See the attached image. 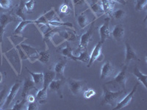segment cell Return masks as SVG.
Wrapping results in <instances>:
<instances>
[{
    "instance_id": "20",
    "label": "cell",
    "mask_w": 147,
    "mask_h": 110,
    "mask_svg": "<svg viewBox=\"0 0 147 110\" xmlns=\"http://www.w3.org/2000/svg\"><path fill=\"white\" fill-rule=\"evenodd\" d=\"M133 74L134 76L137 78V79L138 80L139 83H141L144 86L146 89L147 87L146 85V82H147V75L146 74H144L142 72L140 71L138 68V67H136L135 69L133 70Z\"/></svg>"
},
{
    "instance_id": "14",
    "label": "cell",
    "mask_w": 147,
    "mask_h": 110,
    "mask_svg": "<svg viewBox=\"0 0 147 110\" xmlns=\"http://www.w3.org/2000/svg\"><path fill=\"white\" fill-rule=\"evenodd\" d=\"M36 89L35 84H34L32 78H26L24 81L23 84V90H22V97L23 98H26L27 95L30 93V92L32 90Z\"/></svg>"
},
{
    "instance_id": "5",
    "label": "cell",
    "mask_w": 147,
    "mask_h": 110,
    "mask_svg": "<svg viewBox=\"0 0 147 110\" xmlns=\"http://www.w3.org/2000/svg\"><path fill=\"white\" fill-rule=\"evenodd\" d=\"M139 82L136 83V85L134 86V87L132 88V91L129 93L127 94L125 97H124V99H121L119 103H117V104L115 105V107H114L113 109L115 110H119V109H124V107H127V106L130 103V102L132 101V99H133V96L134 95L136 94V92L137 90L138 87V85H139Z\"/></svg>"
},
{
    "instance_id": "21",
    "label": "cell",
    "mask_w": 147,
    "mask_h": 110,
    "mask_svg": "<svg viewBox=\"0 0 147 110\" xmlns=\"http://www.w3.org/2000/svg\"><path fill=\"white\" fill-rule=\"evenodd\" d=\"M71 60H74V61H80V62H88L89 60H90V54L88 52L87 49L82 51L80 52L79 56H74L73 55V57H71Z\"/></svg>"
},
{
    "instance_id": "30",
    "label": "cell",
    "mask_w": 147,
    "mask_h": 110,
    "mask_svg": "<svg viewBox=\"0 0 147 110\" xmlns=\"http://www.w3.org/2000/svg\"><path fill=\"white\" fill-rule=\"evenodd\" d=\"M49 25L52 26V27H72L74 28V26L72 25L71 23H69V22H62V21H49Z\"/></svg>"
},
{
    "instance_id": "1",
    "label": "cell",
    "mask_w": 147,
    "mask_h": 110,
    "mask_svg": "<svg viewBox=\"0 0 147 110\" xmlns=\"http://www.w3.org/2000/svg\"><path fill=\"white\" fill-rule=\"evenodd\" d=\"M124 90H119L118 91H110L106 87V85L103 86V93L102 95L101 105H110L111 107H115L117 104L118 99L124 93Z\"/></svg>"
},
{
    "instance_id": "8",
    "label": "cell",
    "mask_w": 147,
    "mask_h": 110,
    "mask_svg": "<svg viewBox=\"0 0 147 110\" xmlns=\"http://www.w3.org/2000/svg\"><path fill=\"white\" fill-rule=\"evenodd\" d=\"M115 70L113 64L110 61H107L102 65L101 68V75L100 79H105L111 76H114Z\"/></svg>"
},
{
    "instance_id": "38",
    "label": "cell",
    "mask_w": 147,
    "mask_h": 110,
    "mask_svg": "<svg viewBox=\"0 0 147 110\" xmlns=\"http://www.w3.org/2000/svg\"><path fill=\"white\" fill-rule=\"evenodd\" d=\"M35 0H29V1H27V2H26L25 3H24L25 8L28 13L32 11V10H33L34 7H35Z\"/></svg>"
},
{
    "instance_id": "13",
    "label": "cell",
    "mask_w": 147,
    "mask_h": 110,
    "mask_svg": "<svg viewBox=\"0 0 147 110\" xmlns=\"http://www.w3.org/2000/svg\"><path fill=\"white\" fill-rule=\"evenodd\" d=\"M27 70L28 73L31 75L36 89L39 90V89L42 88L43 85H44V73H33V72L30 71L27 68Z\"/></svg>"
},
{
    "instance_id": "27",
    "label": "cell",
    "mask_w": 147,
    "mask_h": 110,
    "mask_svg": "<svg viewBox=\"0 0 147 110\" xmlns=\"http://www.w3.org/2000/svg\"><path fill=\"white\" fill-rule=\"evenodd\" d=\"M90 9H91L92 11L94 12L96 16L98 13H103V9H102L101 0H97L96 2L91 4V5H90Z\"/></svg>"
},
{
    "instance_id": "46",
    "label": "cell",
    "mask_w": 147,
    "mask_h": 110,
    "mask_svg": "<svg viewBox=\"0 0 147 110\" xmlns=\"http://www.w3.org/2000/svg\"><path fill=\"white\" fill-rule=\"evenodd\" d=\"M2 80H3V76H2V73H0V83L2 82Z\"/></svg>"
},
{
    "instance_id": "19",
    "label": "cell",
    "mask_w": 147,
    "mask_h": 110,
    "mask_svg": "<svg viewBox=\"0 0 147 110\" xmlns=\"http://www.w3.org/2000/svg\"><path fill=\"white\" fill-rule=\"evenodd\" d=\"M56 78V74L54 70H49L44 73V85L43 87L49 88V85L54 79Z\"/></svg>"
},
{
    "instance_id": "39",
    "label": "cell",
    "mask_w": 147,
    "mask_h": 110,
    "mask_svg": "<svg viewBox=\"0 0 147 110\" xmlns=\"http://www.w3.org/2000/svg\"><path fill=\"white\" fill-rule=\"evenodd\" d=\"M59 10H60V13L63 14V15H68V14L70 13V7H69V5L65 3L63 4L60 6Z\"/></svg>"
},
{
    "instance_id": "24",
    "label": "cell",
    "mask_w": 147,
    "mask_h": 110,
    "mask_svg": "<svg viewBox=\"0 0 147 110\" xmlns=\"http://www.w3.org/2000/svg\"><path fill=\"white\" fill-rule=\"evenodd\" d=\"M14 21H16L15 18L12 17L11 15L5 13H0V24L7 27L8 23Z\"/></svg>"
},
{
    "instance_id": "33",
    "label": "cell",
    "mask_w": 147,
    "mask_h": 110,
    "mask_svg": "<svg viewBox=\"0 0 147 110\" xmlns=\"http://www.w3.org/2000/svg\"><path fill=\"white\" fill-rule=\"evenodd\" d=\"M27 99H26V98H23V99H22V101H18L16 102V103H15L13 105V107H12V109L13 110H21V109H24V105L26 104V103H27Z\"/></svg>"
},
{
    "instance_id": "18",
    "label": "cell",
    "mask_w": 147,
    "mask_h": 110,
    "mask_svg": "<svg viewBox=\"0 0 147 110\" xmlns=\"http://www.w3.org/2000/svg\"><path fill=\"white\" fill-rule=\"evenodd\" d=\"M47 87H42L39 89L35 96V101L38 104H44L47 101Z\"/></svg>"
},
{
    "instance_id": "16",
    "label": "cell",
    "mask_w": 147,
    "mask_h": 110,
    "mask_svg": "<svg viewBox=\"0 0 147 110\" xmlns=\"http://www.w3.org/2000/svg\"><path fill=\"white\" fill-rule=\"evenodd\" d=\"M21 47L22 48L23 52L25 53L26 56L27 57H30V59H33V60H37V57H38V52L37 51L36 48L24 44H21Z\"/></svg>"
},
{
    "instance_id": "15",
    "label": "cell",
    "mask_w": 147,
    "mask_h": 110,
    "mask_svg": "<svg viewBox=\"0 0 147 110\" xmlns=\"http://www.w3.org/2000/svg\"><path fill=\"white\" fill-rule=\"evenodd\" d=\"M124 34H125V30H124V27L121 24L115 25L114 28L113 29V31L111 32L113 38L116 41H120L124 38Z\"/></svg>"
},
{
    "instance_id": "43",
    "label": "cell",
    "mask_w": 147,
    "mask_h": 110,
    "mask_svg": "<svg viewBox=\"0 0 147 110\" xmlns=\"http://www.w3.org/2000/svg\"><path fill=\"white\" fill-rule=\"evenodd\" d=\"M84 3H85V0H72V5H73L74 7L79 6V5H82Z\"/></svg>"
},
{
    "instance_id": "12",
    "label": "cell",
    "mask_w": 147,
    "mask_h": 110,
    "mask_svg": "<svg viewBox=\"0 0 147 110\" xmlns=\"http://www.w3.org/2000/svg\"><path fill=\"white\" fill-rule=\"evenodd\" d=\"M126 55H125V65H127L132 60H139L137 56V54L134 51L133 48L130 46L129 43L125 42Z\"/></svg>"
},
{
    "instance_id": "7",
    "label": "cell",
    "mask_w": 147,
    "mask_h": 110,
    "mask_svg": "<svg viewBox=\"0 0 147 110\" xmlns=\"http://www.w3.org/2000/svg\"><path fill=\"white\" fill-rule=\"evenodd\" d=\"M110 18H105V23L102 24V26L99 27V36H100L101 39V43L102 44L105 43L107 39L110 38V35H111V31L110 30Z\"/></svg>"
},
{
    "instance_id": "45",
    "label": "cell",
    "mask_w": 147,
    "mask_h": 110,
    "mask_svg": "<svg viewBox=\"0 0 147 110\" xmlns=\"http://www.w3.org/2000/svg\"><path fill=\"white\" fill-rule=\"evenodd\" d=\"M114 2H118L119 4H121V5H125L127 3V0H111Z\"/></svg>"
},
{
    "instance_id": "34",
    "label": "cell",
    "mask_w": 147,
    "mask_h": 110,
    "mask_svg": "<svg viewBox=\"0 0 147 110\" xmlns=\"http://www.w3.org/2000/svg\"><path fill=\"white\" fill-rule=\"evenodd\" d=\"M126 13L124 10H121V9H119V10H115V11L113 12L112 15L117 20H121L122 18H124V17L125 16Z\"/></svg>"
},
{
    "instance_id": "26",
    "label": "cell",
    "mask_w": 147,
    "mask_h": 110,
    "mask_svg": "<svg viewBox=\"0 0 147 110\" xmlns=\"http://www.w3.org/2000/svg\"><path fill=\"white\" fill-rule=\"evenodd\" d=\"M50 58V54L47 51L45 52H40L38 54V57H37V60H38L43 64H47L49 61Z\"/></svg>"
},
{
    "instance_id": "44",
    "label": "cell",
    "mask_w": 147,
    "mask_h": 110,
    "mask_svg": "<svg viewBox=\"0 0 147 110\" xmlns=\"http://www.w3.org/2000/svg\"><path fill=\"white\" fill-rule=\"evenodd\" d=\"M26 99H27V101L28 103L35 101V97L33 95H32V94H28L27 95V97H26Z\"/></svg>"
},
{
    "instance_id": "9",
    "label": "cell",
    "mask_w": 147,
    "mask_h": 110,
    "mask_svg": "<svg viewBox=\"0 0 147 110\" xmlns=\"http://www.w3.org/2000/svg\"><path fill=\"white\" fill-rule=\"evenodd\" d=\"M21 88V82L19 81H17L13 85V86L10 88V92L8 93L7 95V98H6V101H5V105L6 106V107H8L12 102L13 101L14 99L16 98V95L18 94V91Z\"/></svg>"
},
{
    "instance_id": "22",
    "label": "cell",
    "mask_w": 147,
    "mask_h": 110,
    "mask_svg": "<svg viewBox=\"0 0 147 110\" xmlns=\"http://www.w3.org/2000/svg\"><path fill=\"white\" fill-rule=\"evenodd\" d=\"M30 23H34L33 21L27 20V19L22 20V21L18 23L17 27H16L15 30H14V35H21L22 32H23V30L25 29V27Z\"/></svg>"
},
{
    "instance_id": "11",
    "label": "cell",
    "mask_w": 147,
    "mask_h": 110,
    "mask_svg": "<svg viewBox=\"0 0 147 110\" xmlns=\"http://www.w3.org/2000/svg\"><path fill=\"white\" fill-rule=\"evenodd\" d=\"M66 64V59L59 60L58 62L55 64V68H54V71L55 72V74H56V78L64 80V70H65Z\"/></svg>"
},
{
    "instance_id": "41",
    "label": "cell",
    "mask_w": 147,
    "mask_h": 110,
    "mask_svg": "<svg viewBox=\"0 0 147 110\" xmlns=\"http://www.w3.org/2000/svg\"><path fill=\"white\" fill-rule=\"evenodd\" d=\"M27 110H37L38 109V103L37 101L34 102H30L28 103V105L27 107Z\"/></svg>"
},
{
    "instance_id": "40",
    "label": "cell",
    "mask_w": 147,
    "mask_h": 110,
    "mask_svg": "<svg viewBox=\"0 0 147 110\" xmlns=\"http://www.w3.org/2000/svg\"><path fill=\"white\" fill-rule=\"evenodd\" d=\"M64 38L67 40H74L75 39V35H73L71 32H68V31H65V32H63L62 34H61Z\"/></svg>"
},
{
    "instance_id": "35",
    "label": "cell",
    "mask_w": 147,
    "mask_h": 110,
    "mask_svg": "<svg viewBox=\"0 0 147 110\" xmlns=\"http://www.w3.org/2000/svg\"><path fill=\"white\" fill-rule=\"evenodd\" d=\"M34 23H38V24H41V25H44L46 27H47L48 28H49L50 26L49 25V21H47V19L46 18V17L44 16V15H42L41 16L39 17L37 20L33 21Z\"/></svg>"
},
{
    "instance_id": "10",
    "label": "cell",
    "mask_w": 147,
    "mask_h": 110,
    "mask_svg": "<svg viewBox=\"0 0 147 110\" xmlns=\"http://www.w3.org/2000/svg\"><path fill=\"white\" fill-rule=\"evenodd\" d=\"M63 82L64 81L63 79L55 78L49 85V88L50 89L51 91L55 92L60 99L63 98Z\"/></svg>"
},
{
    "instance_id": "29",
    "label": "cell",
    "mask_w": 147,
    "mask_h": 110,
    "mask_svg": "<svg viewBox=\"0 0 147 110\" xmlns=\"http://www.w3.org/2000/svg\"><path fill=\"white\" fill-rule=\"evenodd\" d=\"M61 53L63 55L64 57H67V58L71 59V57H73V49H72L71 47L69 46V43H67L66 44V47L65 48H62V50H61Z\"/></svg>"
},
{
    "instance_id": "6",
    "label": "cell",
    "mask_w": 147,
    "mask_h": 110,
    "mask_svg": "<svg viewBox=\"0 0 147 110\" xmlns=\"http://www.w3.org/2000/svg\"><path fill=\"white\" fill-rule=\"evenodd\" d=\"M94 30V23H92L91 26L90 27L89 30L87 32L82 34L80 37V44H79V49L80 50H85L87 49L88 45L89 42L91 40L92 35H93V32Z\"/></svg>"
},
{
    "instance_id": "4",
    "label": "cell",
    "mask_w": 147,
    "mask_h": 110,
    "mask_svg": "<svg viewBox=\"0 0 147 110\" xmlns=\"http://www.w3.org/2000/svg\"><path fill=\"white\" fill-rule=\"evenodd\" d=\"M105 58V56L102 54V44L100 41L94 46V49L90 54V60L88 62V68H90L94 62L98 61L101 62Z\"/></svg>"
},
{
    "instance_id": "28",
    "label": "cell",
    "mask_w": 147,
    "mask_h": 110,
    "mask_svg": "<svg viewBox=\"0 0 147 110\" xmlns=\"http://www.w3.org/2000/svg\"><path fill=\"white\" fill-rule=\"evenodd\" d=\"M77 23L80 27L82 29L85 28L89 24V21L88 20L87 16L85 15V13H82L77 17Z\"/></svg>"
},
{
    "instance_id": "31",
    "label": "cell",
    "mask_w": 147,
    "mask_h": 110,
    "mask_svg": "<svg viewBox=\"0 0 147 110\" xmlns=\"http://www.w3.org/2000/svg\"><path fill=\"white\" fill-rule=\"evenodd\" d=\"M147 0H136L135 1V9L137 11H140L146 6Z\"/></svg>"
},
{
    "instance_id": "3",
    "label": "cell",
    "mask_w": 147,
    "mask_h": 110,
    "mask_svg": "<svg viewBox=\"0 0 147 110\" xmlns=\"http://www.w3.org/2000/svg\"><path fill=\"white\" fill-rule=\"evenodd\" d=\"M67 85L74 95H79L85 89L86 82L83 80H77L74 78H68Z\"/></svg>"
},
{
    "instance_id": "37",
    "label": "cell",
    "mask_w": 147,
    "mask_h": 110,
    "mask_svg": "<svg viewBox=\"0 0 147 110\" xmlns=\"http://www.w3.org/2000/svg\"><path fill=\"white\" fill-rule=\"evenodd\" d=\"M12 5V0H0V7L3 10L9 9Z\"/></svg>"
},
{
    "instance_id": "36",
    "label": "cell",
    "mask_w": 147,
    "mask_h": 110,
    "mask_svg": "<svg viewBox=\"0 0 147 110\" xmlns=\"http://www.w3.org/2000/svg\"><path fill=\"white\" fill-rule=\"evenodd\" d=\"M96 94V91L94 90V89L89 88L84 91L83 96L85 99H90V98L94 96Z\"/></svg>"
},
{
    "instance_id": "23",
    "label": "cell",
    "mask_w": 147,
    "mask_h": 110,
    "mask_svg": "<svg viewBox=\"0 0 147 110\" xmlns=\"http://www.w3.org/2000/svg\"><path fill=\"white\" fill-rule=\"evenodd\" d=\"M44 16L47 19L49 22L53 21H61L60 17L57 15L56 12H55V9L52 8L50 10H49L46 13L44 14Z\"/></svg>"
},
{
    "instance_id": "32",
    "label": "cell",
    "mask_w": 147,
    "mask_h": 110,
    "mask_svg": "<svg viewBox=\"0 0 147 110\" xmlns=\"http://www.w3.org/2000/svg\"><path fill=\"white\" fill-rule=\"evenodd\" d=\"M7 87H3L1 91H0V109H2V106L5 104L6 98H7Z\"/></svg>"
},
{
    "instance_id": "47",
    "label": "cell",
    "mask_w": 147,
    "mask_h": 110,
    "mask_svg": "<svg viewBox=\"0 0 147 110\" xmlns=\"http://www.w3.org/2000/svg\"><path fill=\"white\" fill-rule=\"evenodd\" d=\"M2 12H3V9L0 7V13H2Z\"/></svg>"
},
{
    "instance_id": "42",
    "label": "cell",
    "mask_w": 147,
    "mask_h": 110,
    "mask_svg": "<svg viewBox=\"0 0 147 110\" xmlns=\"http://www.w3.org/2000/svg\"><path fill=\"white\" fill-rule=\"evenodd\" d=\"M5 28H6V27L0 24V44H2V40H3V35L5 33Z\"/></svg>"
},
{
    "instance_id": "25",
    "label": "cell",
    "mask_w": 147,
    "mask_h": 110,
    "mask_svg": "<svg viewBox=\"0 0 147 110\" xmlns=\"http://www.w3.org/2000/svg\"><path fill=\"white\" fill-rule=\"evenodd\" d=\"M24 3L25 2H24L23 0H20L19 5L17 7L16 12V15L20 18H22V20H26L25 13H24V8H25Z\"/></svg>"
},
{
    "instance_id": "2",
    "label": "cell",
    "mask_w": 147,
    "mask_h": 110,
    "mask_svg": "<svg viewBox=\"0 0 147 110\" xmlns=\"http://www.w3.org/2000/svg\"><path fill=\"white\" fill-rule=\"evenodd\" d=\"M127 65H124V67L119 73L113 76V78L111 82L106 83V85L112 84L114 85V87H121L122 90L126 91V84H127Z\"/></svg>"
},
{
    "instance_id": "17",
    "label": "cell",
    "mask_w": 147,
    "mask_h": 110,
    "mask_svg": "<svg viewBox=\"0 0 147 110\" xmlns=\"http://www.w3.org/2000/svg\"><path fill=\"white\" fill-rule=\"evenodd\" d=\"M103 13L109 15H112L115 7V2L111 0H101Z\"/></svg>"
}]
</instances>
